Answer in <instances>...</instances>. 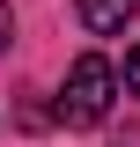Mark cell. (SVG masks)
Segmentation results:
<instances>
[{
	"label": "cell",
	"mask_w": 140,
	"mask_h": 147,
	"mask_svg": "<svg viewBox=\"0 0 140 147\" xmlns=\"http://www.w3.org/2000/svg\"><path fill=\"white\" fill-rule=\"evenodd\" d=\"M111 103H118V66H111V59H74L67 66V88H59V125H74V132H88V125H103L111 118Z\"/></svg>",
	"instance_id": "cell-1"
},
{
	"label": "cell",
	"mask_w": 140,
	"mask_h": 147,
	"mask_svg": "<svg viewBox=\"0 0 140 147\" xmlns=\"http://www.w3.org/2000/svg\"><path fill=\"white\" fill-rule=\"evenodd\" d=\"M74 15H81V30H96V37H118L125 22L140 15V0H74Z\"/></svg>",
	"instance_id": "cell-2"
},
{
	"label": "cell",
	"mask_w": 140,
	"mask_h": 147,
	"mask_svg": "<svg viewBox=\"0 0 140 147\" xmlns=\"http://www.w3.org/2000/svg\"><path fill=\"white\" fill-rule=\"evenodd\" d=\"M125 96H140V44L125 52Z\"/></svg>",
	"instance_id": "cell-3"
},
{
	"label": "cell",
	"mask_w": 140,
	"mask_h": 147,
	"mask_svg": "<svg viewBox=\"0 0 140 147\" xmlns=\"http://www.w3.org/2000/svg\"><path fill=\"white\" fill-rule=\"evenodd\" d=\"M7 44H15V7L0 0V52H7Z\"/></svg>",
	"instance_id": "cell-4"
}]
</instances>
